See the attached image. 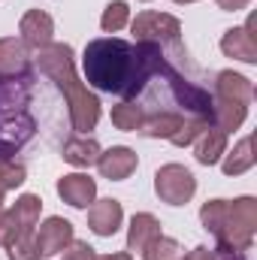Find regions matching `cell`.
<instances>
[{"label":"cell","instance_id":"cell-1","mask_svg":"<svg viewBox=\"0 0 257 260\" xmlns=\"http://www.w3.org/2000/svg\"><path fill=\"white\" fill-rule=\"evenodd\" d=\"M160 61H164L160 46H154V43L130 46L115 37L88 43L85 58H82L88 85H94L97 91H106V94H121L127 100L145 91V85L151 82Z\"/></svg>","mask_w":257,"mask_h":260},{"label":"cell","instance_id":"cell-2","mask_svg":"<svg viewBox=\"0 0 257 260\" xmlns=\"http://www.w3.org/2000/svg\"><path fill=\"white\" fill-rule=\"evenodd\" d=\"M40 70L55 79V85L64 91L67 103H70V118H73V127L79 130V136H85L88 130L97 127V118H100V100L76 79V70H73V49L67 43H52L46 49H40Z\"/></svg>","mask_w":257,"mask_h":260},{"label":"cell","instance_id":"cell-3","mask_svg":"<svg viewBox=\"0 0 257 260\" xmlns=\"http://www.w3.org/2000/svg\"><path fill=\"white\" fill-rule=\"evenodd\" d=\"M30 85L27 76L0 79V145L18 151L37 130L30 115Z\"/></svg>","mask_w":257,"mask_h":260},{"label":"cell","instance_id":"cell-4","mask_svg":"<svg viewBox=\"0 0 257 260\" xmlns=\"http://www.w3.org/2000/svg\"><path fill=\"white\" fill-rule=\"evenodd\" d=\"M254 227H257V200L254 197H239V200L224 206L221 230H218L215 239H218L221 248L248 251L251 239H254Z\"/></svg>","mask_w":257,"mask_h":260},{"label":"cell","instance_id":"cell-5","mask_svg":"<svg viewBox=\"0 0 257 260\" xmlns=\"http://www.w3.org/2000/svg\"><path fill=\"white\" fill-rule=\"evenodd\" d=\"M133 34H136V43H154V46L170 43L179 49L182 24H179V18H173L167 12H139L133 21Z\"/></svg>","mask_w":257,"mask_h":260},{"label":"cell","instance_id":"cell-6","mask_svg":"<svg viewBox=\"0 0 257 260\" xmlns=\"http://www.w3.org/2000/svg\"><path fill=\"white\" fill-rule=\"evenodd\" d=\"M154 191L170 206H185L197 191V182H194L191 170H185L182 164H167L154 176Z\"/></svg>","mask_w":257,"mask_h":260},{"label":"cell","instance_id":"cell-7","mask_svg":"<svg viewBox=\"0 0 257 260\" xmlns=\"http://www.w3.org/2000/svg\"><path fill=\"white\" fill-rule=\"evenodd\" d=\"M21 43L24 46H30V49H46V46H52V34H55V21H52V15L49 12H43V9H30V12H24V18H21Z\"/></svg>","mask_w":257,"mask_h":260},{"label":"cell","instance_id":"cell-8","mask_svg":"<svg viewBox=\"0 0 257 260\" xmlns=\"http://www.w3.org/2000/svg\"><path fill=\"white\" fill-rule=\"evenodd\" d=\"M254 18L245 24V27H230L221 40V52L227 58H236V61H245V64H254L257 61V43H254Z\"/></svg>","mask_w":257,"mask_h":260},{"label":"cell","instance_id":"cell-9","mask_svg":"<svg viewBox=\"0 0 257 260\" xmlns=\"http://www.w3.org/2000/svg\"><path fill=\"white\" fill-rule=\"evenodd\" d=\"M97 167H100V176H103V179L121 182V179H127L130 173L136 170V154L130 151L127 145H112V148L100 151Z\"/></svg>","mask_w":257,"mask_h":260},{"label":"cell","instance_id":"cell-10","mask_svg":"<svg viewBox=\"0 0 257 260\" xmlns=\"http://www.w3.org/2000/svg\"><path fill=\"white\" fill-rule=\"evenodd\" d=\"M73 242V224L64 218H49L40 233H37V248H40V257H52L58 251H64L67 245Z\"/></svg>","mask_w":257,"mask_h":260},{"label":"cell","instance_id":"cell-11","mask_svg":"<svg viewBox=\"0 0 257 260\" xmlns=\"http://www.w3.org/2000/svg\"><path fill=\"white\" fill-rule=\"evenodd\" d=\"M121 203L118 200H100L88 209V227L97 233V236H112L118 227H121Z\"/></svg>","mask_w":257,"mask_h":260},{"label":"cell","instance_id":"cell-12","mask_svg":"<svg viewBox=\"0 0 257 260\" xmlns=\"http://www.w3.org/2000/svg\"><path fill=\"white\" fill-rule=\"evenodd\" d=\"M58 194L64 203L76 206V209H85L88 203H94L97 197V185L91 176H82V173H73V176H64L58 182Z\"/></svg>","mask_w":257,"mask_h":260},{"label":"cell","instance_id":"cell-13","mask_svg":"<svg viewBox=\"0 0 257 260\" xmlns=\"http://www.w3.org/2000/svg\"><path fill=\"white\" fill-rule=\"evenodd\" d=\"M245 115H248V106L239 103V100H227V97H215L212 100V127L224 130V133L242 127Z\"/></svg>","mask_w":257,"mask_h":260},{"label":"cell","instance_id":"cell-14","mask_svg":"<svg viewBox=\"0 0 257 260\" xmlns=\"http://www.w3.org/2000/svg\"><path fill=\"white\" fill-rule=\"evenodd\" d=\"M27 76V52L21 40H0V79H15Z\"/></svg>","mask_w":257,"mask_h":260},{"label":"cell","instance_id":"cell-15","mask_svg":"<svg viewBox=\"0 0 257 260\" xmlns=\"http://www.w3.org/2000/svg\"><path fill=\"white\" fill-rule=\"evenodd\" d=\"M40 209H43V200L37 194H24L15 200V206L9 209V221L15 227V236L34 230V224L40 221Z\"/></svg>","mask_w":257,"mask_h":260},{"label":"cell","instance_id":"cell-16","mask_svg":"<svg viewBox=\"0 0 257 260\" xmlns=\"http://www.w3.org/2000/svg\"><path fill=\"white\" fill-rule=\"evenodd\" d=\"M224 148H227V133L209 124V127L197 136V148H194V154H197V160H200L203 167H212V164L224 154Z\"/></svg>","mask_w":257,"mask_h":260},{"label":"cell","instance_id":"cell-17","mask_svg":"<svg viewBox=\"0 0 257 260\" xmlns=\"http://www.w3.org/2000/svg\"><path fill=\"white\" fill-rule=\"evenodd\" d=\"M154 236H160V224H157V218H154V215H148V212L133 215L130 230H127V248H130V251H142Z\"/></svg>","mask_w":257,"mask_h":260},{"label":"cell","instance_id":"cell-18","mask_svg":"<svg viewBox=\"0 0 257 260\" xmlns=\"http://www.w3.org/2000/svg\"><path fill=\"white\" fill-rule=\"evenodd\" d=\"M61 154H64L67 164H73V167H91L100 157V145L91 136H76V139L64 142V151Z\"/></svg>","mask_w":257,"mask_h":260},{"label":"cell","instance_id":"cell-19","mask_svg":"<svg viewBox=\"0 0 257 260\" xmlns=\"http://www.w3.org/2000/svg\"><path fill=\"white\" fill-rule=\"evenodd\" d=\"M215 97H227V100H239V103H251V82L239 73H218V85H215Z\"/></svg>","mask_w":257,"mask_h":260},{"label":"cell","instance_id":"cell-20","mask_svg":"<svg viewBox=\"0 0 257 260\" xmlns=\"http://www.w3.org/2000/svg\"><path fill=\"white\" fill-rule=\"evenodd\" d=\"M185 124V118L179 115V112H154V115H148V118H142V133L145 136H164V139H170L176 130Z\"/></svg>","mask_w":257,"mask_h":260},{"label":"cell","instance_id":"cell-21","mask_svg":"<svg viewBox=\"0 0 257 260\" xmlns=\"http://www.w3.org/2000/svg\"><path fill=\"white\" fill-rule=\"evenodd\" d=\"M251 167H254V151H251V136H245V139L227 154L224 173H227V176H239V173H245V170H251Z\"/></svg>","mask_w":257,"mask_h":260},{"label":"cell","instance_id":"cell-22","mask_svg":"<svg viewBox=\"0 0 257 260\" xmlns=\"http://www.w3.org/2000/svg\"><path fill=\"white\" fill-rule=\"evenodd\" d=\"M142 106L139 103H130V100H124V103H118V106H112V124L118 130H136L142 127Z\"/></svg>","mask_w":257,"mask_h":260},{"label":"cell","instance_id":"cell-23","mask_svg":"<svg viewBox=\"0 0 257 260\" xmlns=\"http://www.w3.org/2000/svg\"><path fill=\"white\" fill-rule=\"evenodd\" d=\"M145 260H182V245L170 236H154L145 248H142Z\"/></svg>","mask_w":257,"mask_h":260},{"label":"cell","instance_id":"cell-24","mask_svg":"<svg viewBox=\"0 0 257 260\" xmlns=\"http://www.w3.org/2000/svg\"><path fill=\"white\" fill-rule=\"evenodd\" d=\"M6 251H9V260H40V248H37L34 230L18 233V236L6 245Z\"/></svg>","mask_w":257,"mask_h":260},{"label":"cell","instance_id":"cell-25","mask_svg":"<svg viewBox=\"0 0 257 260\" xmlns=\"http://www.w3.org/2000/svg\"><path fill=\"white\" fill-rule=\"evenodd\" d=\"M130 18V9L124 0H115V3H109L106 9H103V18H100V27L106 30V34H115V30H121L124 24H127Z\"/></svg>","mask_w":257,"mask_h":260},{"label":"cell","instance_id":"cell-26","mask_svg":"<svg viewBox=\"0 0 257 260\" xmlns=\"http://www.w3.org/2000/svg\"><path fill=\"white\" fill-rule=\"evenodd\" d=\"M206 127H209V121H203V118H191V121H185L182 127L170 136V142H173V145H179V148H182V145H191V142H194V139H197V136H200Z\"/></svg>","mask_w":257,"mask_h":260},{"label":"cell","instance_id":"cell-27","mask_svg":"<svg viewBox=\"0 0 257 260\" xmlns=\"http://www.w3.org/2000/svg\"><path fill=\"white\" fill-rule=\"evenodd\" d=\"M64 260H97V251L88 245V242H70L64 248Z\"/></svg>","mask_w":257,"mask_h":260},{"label":"cell","instance_id":"cell-28","mask_svg":"<svg viewBox=\"0 0 257 260\" xmlns=\"http://www.w3.org/2000/svg\"><path fill=\"white\" fill-rule=\"evenodd\" d=\"M12 239H15V227L9 221V212H3V206H0V245H9Z\"/></svg>","mask_w":257,"mask_h":260},{"label":"cell","instance_id":"cell-29","mask_svg":"<svg viewBox=\"0 0 257 260\" xmlns=\"http://www.w3.org/2000/svg\"><path fill=\"white\" fill-rule=\"evenodd\" d=\"M215 260H248V257H245L242 251H233V248H221V245H218V257Z\"/></svg>","mask_w":257,"mask_h":260},{"label":"cell","instance_id":"cell-30","mask_svg":"<svg viewBox=\"0 0 257 260\" xmlns=\"http://www.w3.org/2000/svg\"><path fill=\"white\" fill-rule=\"evenodd\" d=\"M218 6H221V9H227V12H236V9H245V6H248V0H218Z\"/></svg>","mask_w":257,"mask_h":260},{"label":"cell","instance_id":"cell-31","mask_svg":"<svg viewBox=\"0 0 257 260\" xmlns=\"http://www.w3.org/2000/svg\"><path fill=\"white\" fill-rule=\"evenodd\" d=\"M182 260H215V254H212L209 248H203V245H200V248H194L191 254H188V257H182Z\"/></svg>","mask_w":257,"mask_h":260},{"label":"cell","instance_id":"cell-32","mask_svg":"<svg viewBox=\"0 0 257 260\" xmlns=\"http://www.w3.org/2000/svg\"><path fill=\"white\" fill-rule=\"evenodd\" d=\"M103 260H133L130 254H109V257H103Z\"/></svg>","mask_w":257,"mask_h":260},{"label":"cell","instance_id":"cell-33","mask_svg":"<svg viewBox=\"0 0 257 260\" xmlns=\"http://www.w3.org/2000/svg\"><path fill=\"white\" fill-rule=\"evenodd\" d=\"M3 197H6V188H3V182H0V206H3Z\"/></svg>","mask_w":257,"mask_h":260},{"label":"cell","instance_id":"cell-34","mask_svg":"<svg viewBox=\"0 0 257 260\" xmlns=\"http://www.w3.org/2000/svg\"><path fill=\"white\" fill-rule=\"evenodd\" d=\"M176 3H194V0H176Z\"/></svg>","mask_w":257,"mask_h":260}]
</instances>
